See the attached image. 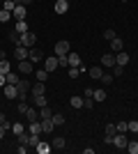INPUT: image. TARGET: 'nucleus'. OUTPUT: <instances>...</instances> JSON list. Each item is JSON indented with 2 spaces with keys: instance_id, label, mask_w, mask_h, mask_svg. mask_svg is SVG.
Segmentation results:
<instances>
[{
  "instance_id": "39",
  "label": "nucleus",
  "mask_w": 138,
  "mask_h": 154,
  "mask_svg": "<svg viewBox=\"0 0 138 154\" xmlns=\"http://www.w3.org/2000/svg\"><path fill=\"white\" fill-rule=\"evenodd\" d=\"M81 76V67H69V78H78Z\"/></svg>"
},
{
  "instance_id": "18",
  "label": "nucleus",
  "mask_w": 138,
  "mask_h": 154,
  "mask_svg": "<svg viewBox=\"0 0 138 154\" xmlns=\"http://www.w3.org/2000/svg\"><path fill=\"white\" fill-rule=\"evenodd\" d=\"M30 28H28V23L26 21H16V26H14V32L16 35H23V32H28Z\"/></svg>"
},
{
  "instance_id": "36",
  "label": "nucleus",
  "mask_w": 138,
  "mask_h": 154,
  "mask_svg": "<svg viewBox=\"0 0 138 154\" xmlns=\"http://www.w3.org/2000/svg\"><path fill=\"white\" fill-rule=\"evenodd\" d=\"M115 129H118V134H127V131H129V122H118Z\"/></svg>"
},
{
  "instance_id": "26",
  "label": "nucleus",
  "mask_w": 138,
  "mask_h": 154,
  "mask_svg": "<svg viewBox=\"0 0 138 154\" xmlns=\"http://www.w3.org/2000/svg\"><path fill=\"white\" fill-rule=\"evenodd\" d=\"M12 71V62L9 60H0V74H9Z\"/></svg>"
},
{
  "instance_id": "29",
  "label": "nucleus",
  "mask_w": 138,
  "mask_h": 154,
  "mask_svg": "<svg viewBox=\"0 0 138 154\" xmlns=\"http://www.w3.org/2000/svg\"><path fill=\"white\" fill-rule=\"evenodd\" d=\"M5 78H7V83H9V85H16V83H19V81H21V78H19V74H14V71H9V74H5Z\"/></svg>"
},
{
  "instance_id": "19",
  "label": "nucleus",
  "mask_w": 138,
  "mask_h": 154,
  "mask_svg": "<svg viewBox=\"0 0 138 154\" xmlns=\"http://www.w3.org/2000/svg\"><path fill=\"white\" fill-rule=\"evenodd\" d=\"M67 58H69V67H81V55H76V53H67Z\"/></svg>"
},
{
  "instance_id": "30",
  "label": "nucleus",
  "mask_w": 138,
  "mask_h": 154,
  "mask_svg": "<svg viewBox=\"0 0 138 154\" xmlns=\"http://www.w3.org/2000/svg\"><path fill=\"white\" fill-rule=\"evenodd\" d=\"M35 78H37V81H41V83H46L48 71H46V69H37V71H35Z\"/></svg>"
},
{
  "instance_id": "1",
  "label": "nucleus",
  "mask_w": 138,
  "mask_h": 154,
  "mask_svg": "<svg viewBox=\"0 0 138 154\" xmlns=\"http://www.w3.org/2000/svg\"><path fill=\"white\" fill-rule=\"evenodd\" d=\"M35 32L32 30H28V32H23V35H19V46H26V48H32L35 46Z\"/></svg>"
},
{
  "instance_id": "35",
  "label": "nucleus",
  "mask_w": 138,
  "mask_h": 154,
  "mask_svg": "<svg viewBox=\"0 0 138 154\" xmlns=\"http://www.w3.org/2000/svg\"><path fill=\"white\" fill-rule=\"evenodd\" d=\"M16 138H19V143H21V145H28V143H30V131H23V134H21V136H16Z\"/></svg>"
},
{
  "instance_id": "50",
  "label": "nucleus",
  "mask_w": 138,
  "mask_h": 154,
  "mask_svg": "<svg viewBox=\"0 0 138 154\" xmlns=\"http://www.w3.org/2000/svg\"><path fill=\"white\" fill-rule=\"evenodd\" d=\"M122 2H127V0H122Z\"/></svg>"
},
{
  "instance_id": "42",
  "label": "nucleus",
  "mask_w": 138,
  "mask_h": 154,
  "mask_svg": "<svg viewBox=\"0 0 138 154\" xmlns=\"http://www.w3.org/2000/svg\"><path fill=\"white\" fill-rule=\"evenodd\" d=\"M104 37H106V39H108V42H111V39H115V37H118V32L113 30V28H108V30H106V32H104Z\"/></svg>"
},
{
  "instance_id": "47",
  "label": "nucleus",
  "mask_w": 138,
  "mask_h": 154,
  "mask_svg": "<svg viewBox=\"0 0 138 154\" xmlns=\"http://www.w3.org/2000/svg\"><path fill=\"white\" fill-rule=\"evenodd\" d=\"M7 85V78H5V74H0V88H5Z\"/></svg>"
},
{
  "instance_id": "43",
  "label": "nucleus",
  "mask_w": 138,
  "mask_h": 154,
  "mask_svg": "<svg viewBox=\"0 0 138 154\" xmlns=\"http://www.w3.org/2000/svg\"><path fill=\"white\" fill-rule=\"evenodd\" d=\"M58 64L60 67H69V58L67 55H58Z\"/></svg>"
},
{
  "instance_id": "31",
  "label": "nucleus",
  "mask_w": 138,
  "mask_h": 154,
  "mask_svg": "<svg viewBox=\"0 0 138 154\" xmlns=\"http://www.w3.org/2000/svg\"><path fill=\"white\" fill-rule=\"evenodd\" d=\"M9 131H14V136H21V134H23V131H26V127H23V124H21V122H14Z\"/></svg>"
},
{
  "instance_id": "28",
  "label": "nucleus",
  "mask_w": 138,
  "mask_h": 154,
  "mask_svg": "<svg viewBox=\"0 0 138 154\" xmlns=\"http://www.w3.org/2000/svg\"><path fill=\"white\" fill-rule=\"evenodd\" d=\"M53 124H55V127H62V124H65V115H62V113H53Z\"/></svg>"
},
{
  "instance_id": "27",
  "label": "nucleus",
  "mask_w": 138,
  "mask_h": 154,
  "mask_svg": "<svg viewBox=\"0 0 138 154\" xmlns=\"http://www.w3.org/2000/svg\"><path fill=\"white\" fill-rule=\"evenodd\" d=\"M37 152H39V154H48V152H51V145H48L46 140H39V145H37Z\"/></svg>"
},
{
  "instance_id": "11",
  "label": "nucleus",
  "mask_w": 138,
  "mask_h": 154,
  "mask_svg": "<svg viewBox=\"0 0 138 154\" xmlns=\"http://www.w3.org/2000/svg\"><path fill=\"white\" fill-rule=\"evenodd\" d=\"M32 64L35 62H30V60H21V62H19V71H21V74H35Z\"/></svg>"
},
{
  "instance_id": "37",
  "label": "nucleus",
  "mask_w": 138,
  "mask_h": 154,
  "mask_svg": "<svg viewBox=\"0 0 138 154\" xmlns=\"http://www.w3.org/2000/svg\"><path fill=\"white\" fill-rule=\"evenodd\" d=\"M9 19H12V12H7V9H0V23H7Z\"/></svg>"
},
{
  "instance_id": "7",
  "label": "nucleus",
  "mask_w": 138,
  "mask_h": 154,
  "mask_svg": "<svg viewBox=\"0 0 138 154\" xmlns=\"http://www.w3.org/2000/svg\"><path fill=\"white\" fill-rule=\"evenodd\" d=\"M67 53H69V42L60 39L58 44H55V55H67Z\"/></svg>"
},
{
  "instance_id": "13",
  "label": "nucleus",
  "mask_w": 138,
  "mask_h": 154,
  "mask_svg": "<svg viewBox=\"0 0 138 154\" xmlns=\"http://www.w3.org/2000/svg\"><path fill=\"white\" fill-rule=\"evenodd\" d=\"M111 51H113V53H120V51H124V42H122L120 37L111 39Z\"/></svg>"
},
{
  "instance_id": "25",
  "label": "nucleus",
  "mask_w": 138,
  "mask_h": 154,
  "mask_svg": "<svg viewBox=\"0 0 138 154\" xmlns=\"http://www.w3.org/2000/svg\"><path fill=\"white\" fill-rule=\"evenodd\" d=\"M69 106H72V108H83V97H72V99H69Z\"/></svg>"
},
{
  "instance_id": "5",
  "label": "nucleus",
  "mask_w": 138,
  "mask_h": 154,
  "mask_svg": "<svg viewBox=\"0 0 138 154\" xmlns=\"http://www.w3.org/2000/svg\"><path fill=\"white\" fill-rule=\"evenodd\" d=\"M113 145L118 149H127V145H129V140L124 138V134H115V138H113Z\"/></svg>"
},
{
  "instance_id": "51",
  "label": "nucleus",
  "mask_w": 138,
  "mask_h": 154,
  "mask_svg": "<svg viewBox=\"0 0 138 154\" xmlns=\"http://www.w3.org/2000/svg\"><path fill=\"white\" fill-rule=\"evenodd\" d=\"M0 2H2V0H0Z\"/></svg>"
},
{
  "instance_id": "3",
  "label": "nucleus",
  "mask_w": 138,
  "mask_h": 154,
  "mask_svg": "<svg viewBox=\"0 0 138 154\" xmlns=\"http://www.w3.org/2000/svg\"><path fill=\"white\" fill-rule=\"evenodd\" d=\"M14 60H16V62L28 60V48L26 46H14Z\"/></svg>"
},
{
  "instance_id": "22",
  "label": "nucleus",
  "mask_w": 138,
  "mask_h": 154,
  "mask_svg": "<svg viewBox=\"0 0 138 154\" xmlns=\"http://www.w3.org/2000/svg\"><path fill=\"white\" fill-rule=\"evenodd\" d=\"M87 74H90V78H97V81H99V78L104 76V67H92Z\"/></svg>"
},
{
  "instance_id": "12",
  "label": "nucleus",
  "mask_w": 138,
  "mask_h": 154,
  "mask_svg": "<svg viewBox=\"0 0 138 154\" xmlns=\"http://www.w3.org/2000/svg\"><path fill=\"white\" fill-rule=\"evenodd\" d=\"M32 106H35V108H44V106H48V99H46V94L32 97Z\"/></svg>"
},
{
  "instance_id": "10",
  "label": "nucleus",
  "mask_w": 138,
  "mask_h": 154,
  "mask_svg": "<svg viewBox=\"0 0 138 154\" xmlns=\"http://www.w3.org/2000/svg\"><path fill=\"white\" fill-rule=\"evenodd\" d=\"M12 19L26 21V7H23V5H16V7H14V12H12Z\"/></svg>"
},
{
  "instance_id": "49",
  "label": "nucleus",
  "mask_w": 138,
  "mask_h": 154,
  "mask_svg": "<svg viewBox=\"0 0 138 154\" xmlns=\"http://www.w3.org/2000/svg\"><path fill=\"white\" fill-rule=\"evenodd\" d=\"M0 60H7V53L5 51H0Z\"/></svg>"
},
{
  "instance_id": "38",
  "label": "nucleus",
  "mask_w": 138,
  "mask_h": 154,
  "mask_svg": "<svg viewBox=\"0 0 138 154\" xmlns=\"http://www.w3.org/2000/svg\"><path fill=\"white\" fill-rule=\"evenodd\" d=\"M83 108H94V99H92V97H83Z\"/></svg>"
},
{
  "instance_id": "40",
  "label": "nucleus",
  "mask_w": 138,
  "mask_h": 154,
  "mask_svg": "<svg viewBox=\"0 0 138 154\" xmlns=\"http://www.w3.org/2000/svg\"><path fill=\"white\" fill-rule=\"evenodd\" d=\"M28 108H30V106H28V101H19V106H16V110H19V113H23V115L28 113Z\"/></svg>"
},
{
  "instance_id": "6",
  "label": "nucleus",
  "mask_w": 138,
  "mask_h": 154,
  "mask_svg": "<svg viewBox=\"0 0 138 154\" xmlns=\"http://www.w3.org/2000/svg\"><path fill=\"white\" fill-rule=\"evenodd\" d=\"M41 58H44V53H41L39 48H35V46L28 48V60H30V62H39Z\"/></svg>"
},
{
  "instance_id": "21",
  "label": "nucleus",
  "mask_w": 138,
  "mask_h": 154,
  "mask_svg": "<svg viewBox=\"0 0 138 154\" xmlns=\"http://www.w3.org/2000/svg\"><path fill=\"white\" fill-rule=\"evenodd\" d=\"M92 99H94V103L106 101V90H94V92H92Z\"/></svg>"
},
{
  "instance_id": "23",
  "label": "nucleus",
  "mask_w": 138,
  "mask_h": 154,
  "mask_svg": "<svg viewBox=\"0 0 138 154\" xmlns=\"http://www.w3.org/2000/svg\"><path fill=\"white\" fill-rule=\"evenodd\" d=\"M28 131H30V134H41V120H35V122H30Z\"/></svg>"
},
{
  "instance_id": "8",
  "label": "nucleus",
  "mask_w": 138,
  "mask_h": 154,
  "mask_svg": "<svg viewBox=\"0 0 138 154\" xmlns=\"http://www.w3.org/2000/svg\"><path fill=\"white\" fill-rule=\"evenodd\" d=\"M58 67H60V64H58V58H55V55H51V58H46V62H44V69L48 71V74H51V71H55Z\"/></svg>"
},
{
  "instance_id": "9",
  "label": "nucleus",
  "mask_w": 138,
  "mask_h": 154,
  "mask_svg": "<svg viewBox=\"0 0 138 154\" xmlns=\"http://www.w3.org/2000/svg\"><path fill=\"white\" fill-rule=\"evenodd\" d=\"M53 9H55V14H65L67 9H69V0H55Z\"/></svg>"
},
{
  "instance_id": "41",
  "label": "nucleus",
  "mask_w": 138,
  "mask_h": 154,
  "mask_svg": "<svg viewBox=\"0 0 138 154\" xmlns=\"http://www.w3.org/2000/svg\"><path fill=\"white\" fill-rule=\"evenodd\" d=\"M111 74H113V76H122V74H124V67H122V64H115Z\"/></svg>"
},
{
  "instance_id": "17",
  "label": "nucleus",
  "mask_w": 138,
  "mask_h": 154,
  "mask_svg": "<svg viewBox=\"0 0 138 154\" xmlns=\"http://www.w3.org/2000/svg\"><path fill=\"white\" fill-rule=\"evenodd\" d=\"M65 138H62V136H55V138H53V143H51V147L53 149H65Z\"/></svg>"
},
{
  "instance_id": "20",
  "label": "nucleus",
  "mask_w": 138,
  "mask_h": 154,
  "mask_svg": "<svg viewBox=\"0 0 138 154\" xmlns=\"http://www.w3.org/2000/svg\"><path fill=\"white\" fill-rule=\"evenodd\" d=\"M115 62H118V64H122V67H127V64H129V55H127L124 51H120L118 55H115Z\"/></svg>"
},
{
  "instance_id": "45",
  "label": "nucleus",
  "mask_w": 138,
  "mask_h": 154,
  "mask_svg": "<svg viewBox=\"0 0 138 154\" xmlns=\"http://www.w3.org/2000/svg\"><path fill=\"white\" fill-rule=\"evenodd\" d=\"M16 152H19V154H26V152H28V145H21V143H19V147H16Z\"/></svg>"
},
{
  "instance_id": "33",
  "label": "nucleus",
  "mask_w": 138,
  "mask_h": 154,
  "mask_svg": "<svg viewBox=\"0 0 138 154\" xmlns=\"http://www.w3.org/2000/svg\"><path fill=\"white\" fill-rule=\"evenodd\" d=\"M14 7H16V0H2V9H7V12H14Z\"/></svg>"
},
{
  "instance_id": "16",
  "label": "nucleus",
  "mask_w": 138,
  "mask_h": 154,
  "mask_svg": "<svg viewBox=\"0 0 138 154\" xmlns=\"http://www.w3.org/2000/svg\"><path fill=\"white\" fill-rule=\"evenodd\" d=\"M26 117H28V122H35V120H39V110L35 108V106H30L28 113H26Z\"/></svg>"
},
{
  "instance_id": "24",
  "label": "nucleus",
  "mask_w": 138,
  "mask_h": 154,
  "mask_svg": "<svg viewBox=\"0 0 138 154\" xmlns=\"http://www.w3.org/2000/svg\"><path fill=\"white\" fill-rule=\"evenodd\" d=\"M48 117H53L51 106H44V108H39V120H48Z\"/></svg>"
},
{
  "instance_id": "48",
  "label": "nucleus",
  "mask_w": 138,
  "mask_h": 154,
  "mask_svg": "<svg viewBox=\"0 0 138 154\" xmlns=\"http://www.w3.org/2000/svg\"><path fill=\"white\" fill-rule=\"evenodd\" d=\"M5 134H7V129L2 127V124H0V140H2V138H5Z\"/></svg>"
},
{
  "instance_id": "4",
  "label": "nucleus",
  "mask_w": 138,
  "mask_h": 154,
  "mask_svg": "<svg viewBox=\"0 0 138 154\" xmlns=\"http://www.w3.org/2000/svg\"><path fill=\"white\" fill-rule=\"evenodd\" d=\"M2 94H5L7 99H19V90H16V85H9V83L2 88Z\"/></svg>"
},
{
  "instance_id": "15",
  "label": "nucleus",
  "mask_w": 138,
  "mask_h": 154,
  "mask_svg": "<svg viewBox=\"0 0 138 154\" xmlns=\"http://www.w3.org/2000/svg\"><path fill=\"white\" fill-rule=\"evenodd\" d=\"M37 94H46V85L41 83V81H37V83L32 85V97H37Z\"/></svg>"
},
{
  "instance_id": "32",
  "label": "nucleus",
  "mask_w": 138,
  "mask_h": 154,
  "mask_svg": "<svg viewBox=\"0 0 138 154\" xmlns=\"http://www.w3.org/2000/svg\"><path fill=\"white\" fill-rule=\"evenodd\" d=\"M113 78H115V76H113V74H108V69H106V71H104V76L99 78V81H101L104 85H111V83H113Z\"/></svg>"
},
{
  "instance_id": "14",
  "label": "nucleus",
  "mask_w": 138,
  "mask_h": 154,
  "mask_svg": "<svg viewBox=\"0 0 138 154\" xmlns=\"http://www.w3.org/2000/svg\"><path fill=\"white\" fill-rule=\"evenodd\" d=\"M53 129H55V124H53L51 117H48V120H41V134H51Z\"/></svg>"
},
{
  "instance_id": "2",
  "label": "nucleus",
  "mask_w": 138,
  "mask_h": 154,
  "mask_svg": "<svg viewBox=\"0 0 138 154\" xmlns=\"http://www.w3.org/2000/svg\"><path fill=\"white\" fill-rule=\"evenodd\" d=\"M115 53H106V55H101V67H106V69H113L115 67Z\"/></svg>"
},
{
  "instance_id": "34",
  "label": "nucleus",
  "mask_w": 138,
  "mask_h": 154,
  "mask_svg": "<svg viewBox=\"0 0 138 154\" xmlns=\"http://www.w3.org/2000/svg\"><path fill=\"white\" fill-rule=\"evenodd\" d=\"M127 152H129V154H138V140H129V145H127Z\"/></svg>"
},
{
  "instance_id": "44",
  "label": "nucleus",
  "mask_w": 138,
  "mask_h": 154,
  "mask_svg": "<svg viewBox=\"0 0 138 154\" xmlns=\"http://www.w3.org/2000/svg\"><path fill=\"white\" fill-rule=\"evenodd\" d=\"M129 131H131V134H138V120H131V122H129Z\"/></svg>"
},
{
  "instance_id": "46",
  "label": "nucleus",
  "mask_w": 138,
  "mask_h": 154,
  "mask_svg": "<svg viewBox=\"0 0 138 154\" xmlns=\"http://www.w3.org/2000/svg\"><path fill=\"white\" fill-rule=\"evenodd\" d=\"M16 5H23V7H28V5H32V0H16Z\"/></svg>"
}]
</instances>
